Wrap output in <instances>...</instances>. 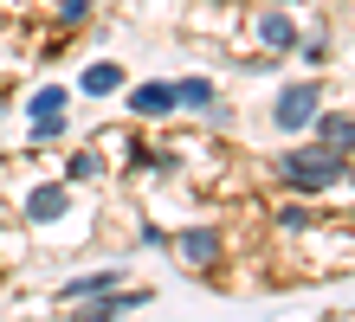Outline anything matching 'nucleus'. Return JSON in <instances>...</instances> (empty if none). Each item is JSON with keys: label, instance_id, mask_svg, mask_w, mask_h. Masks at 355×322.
<instances>
[{"label": "nucleus", "instance_id": "f257e3e1", "mask_svg": "<svg viewBox=\"0 0 355 322\" xmlns=\"http://www.w3.org/2000/svg\"><path fill=\"white\" fill-rule=\"evenodd\" d=\"M343 168H349L343 148H291V155H278V181L317 193V187H329V181H343Z\"/></svg>", "mask_w": 355, "mask_h": 322}, {"label": "nucleus", "instance_id": "f03ea898", "mask_svg": "<svg viewBox=\"0 0 355 322\" xmlns=\"http://www.w3.org/2000/svg\"><path fill=\"white\" fill-rule=\"evenodd\" d=\"M317 110H323L317 84H291V91H278V103H271V123H278V129H304Z\"/></svg>", "mask_w": 355, "mask_h": 322}, {"label": "nucleus", "instance_id": "7ed1b4c3", "mask_svg": "<svg viewBox=\"0 0 355 322\" xmlns=\"http://www.w3.org/2000/svg\"><path fill=\"white\" fill-rule=\"evenodd\" d=\"M136 303H149V290H103V296H85V303H65V310H71V322H116Z\"/></svg>", "mask_w": 355, "mask_h": 322}, {"label": "nucleus", "instance_id": "20e7f679", "mask_svg": "<svg viewBox=\"0 0 355 322\" xmlns=\"http://www.w3.org/2000/svg\"><path fill=\"white\" fill-rule=\"evenodd\" d=\"M175 251L187 258V265H214V258H220V232L214 226H194V232H181V239H175Z\"/></svg>", "mask_w": 355, "mask_h": 322}, {"label": "nucleus", "instance_id": "39448f33", "mask_svg": "<svg viewBox=\"0 0 355 322\" xmlns=\"http://www.w3.org/2000/svg\"><path fill=\"white\" fill-rule=\"evenodd\" d=\"M65 206H71V193H65V187H33V200H26V220L52 226V220H65Z\"/></svg>", "mask_w": 355, "mask_h": 322}, {"label": "nucleus", "instance_id": "423d86ee", "mask_svg": "<svg viewBox=\"0 0 355 322\" xmlns=\"http://www.w3.org/2000/svg\"><path fill=\"white\" fill-rule=\"evenodd\" d=\"M130 110H136V116H168V110H175V91H168L162 78H155V84H136V91H130Z\"/></svg>", "mask_w": 355, "mask_h": 322}, {"label": "nucleus", "instance_id": "0eeeda50", "mask_svg": "<svg viewBox=\"0 0 355 322\" xmlns=\"http://www.w3.org/2000/svg\"><path fill=\"white\" fill-rule=\"evenodd\" d=\"M310 123H317L323 148H349V142H355V123H349V110H317Z\"/></svg>", "mask_w": 355, "mask_h": 322}, {"label": "nucleus", "instance_id": "6e6552de", "mask_svg": "<svg viewBox=\"0 0 355 322\" xmlns=\"http://www.w3.org/2000/svg\"><path fill=\"white\" fill-rule=\"evenodd\" d=\"M116 290V271H91V277H71L65 290H58V303H85V296H103Z\"/></svg>", "mask_w": 355, "mask_h": 322}, {"label": "nucleus", "instance_id": "1a4fd4ad", "mask_svg": "<svg viewBox=\"0 0 355 322\" xmlns=\"http://www.w3.org/2000/svg\"><path fill=\"white\" fill-rule=\"evenodd\" d=\"M168 91H175V110H214V84L207 78H181Z\"/></svg>", "mask_w": 355, "mask_h": 322}, {"label": "nucleus", "instance_id": "9d476101", "mask_svg": "<svg viewBox=\"0 0 355 322\" xmlns=\"http://www.w3.org/2000/svg\"><path fill=\"white\" fill-rule=\"evenodd\" d=\"M259 39H265L271 52H291V46H297V26H291L284 13H265V19H259Z\"/></svg>", "mask_w": 355, "mask_h": 322}, {"label": "nucleus", "instance_id": "9b49d317", "mask_svg": "<svg viewBox=\"0 0 355 322\" xmlns=\"http://www.w3.org/2000/svg\"><path fill=\"white\" fill-rule=\"evenodd\" d=\"M116 84H123V71H116V64H91V71L78 78V91H85V97H110Z\"/></svg>", "mask_w": 355, "mask_h": 322}, {"label": "nucleus", "instance_id": "f8f14e48", "mask_svg": "<svg viewBox=\"0 0 355 322\" xmlns=\"http://www.w3.org/2000/svg\"><path fill=\"white\" fill-rule=\"evenodd\" d=\"M65 103H71L65 84H46V91H33V97H26V110H33V123H39V116H58Z\"/></svg>", "mask_w": 355, "mask_h": 322}, {"label": "nucleus", "instance_id": "ddd939ff", "mask_svg": "<svg viewBox=\"0 0 355 322\" xmlns=\"http://www.w3.org/2000/svg\"><path fill=\"white\" fill-rule=\"evenodd\" d=\"M97 175H103L97 155H78V161H71V181H97Z\"/></svg>", "mask_w": 355, "mask_h": 322}, {"label": "nucleus", "instance_id": "4468645a", "mask_svg": "<svg viewBox=\"0 0 355 322\" xmlns=\"http://www.w3.org/2000/svg\"><path fill=\"white\" fill-rule=\"evenodd\" d=\"M85 7H91V0H58V13H65V19H85Z\"/></svg>", "mask_w": 355, "mask_h": 322}, {"label": "nucleus", "instance_id": "2eb2a0df", "mask_svg": "<svg viewBox=\"0 0 355 322\" xmlns=\"http://www.w3.org/2000/svg\"><path fill=\"white\" fill-rule=\"evenodd\" d=\"M0 226H7V213H0Z\"/></svg>", "mask_w": 355, "mask_h": 322}]
</instances>
